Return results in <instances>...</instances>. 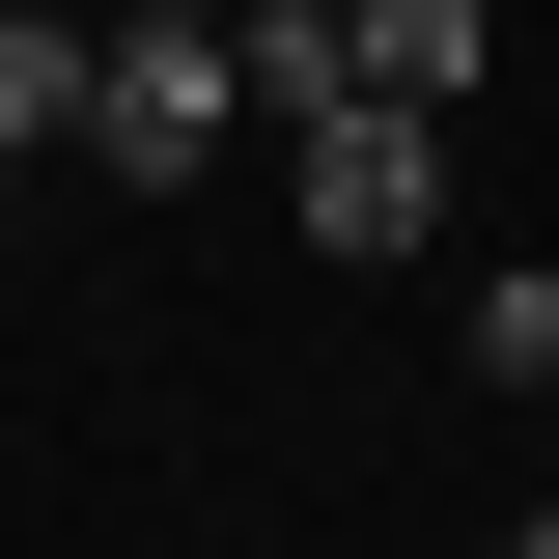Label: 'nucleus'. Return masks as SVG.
<instances>
[{
  "instance_id": "obj_5",
  "label": "nucleus",
  "mask_w": 559,
  "mask_h": 559,
  "mask_svg": "<svg viewBox=\"0 0 559 559\" xmlns=\"http://www.w3.org/2000/svg\"><path fill=\"white\" fill-rule=\"evenodd\" d=\"M476 392H559V280H476Z\"/></svg>"
},
{
  "instance_id": "obj_3",
  "label": "nucleus",
  "mask_w": 559,
  "mask_h": 559,
  "mask_svg": "<svg viewBox=\"0 0 559 559\" xmlns=\"http://www.w3.org/2000/svg\"><path fill=\"white\" fill-rule=\"evenodd\" d=\"M336 57H364V112H476L503 84V0H336Z\"/></svg>"
},
{
  "instance_id": "obj_8",
  "label": "nucleus",
  "mask_w": 559,
  "mask_h": 559,
  "mask_svg": "<svg viewBox=\"0 0 559 559\" xmlns=\"http://www.w3.org/2000/svg\"><path fill=\"white\" fill-rule=\"evenodd\" d=\"M0 224H28V168H0Z\"/></svg>"
},
{
  "instance_id": "obj_4",
  "label": "nucleus",
  "mask_w": 559,
  "mask_h": 559,
  "mask_svg": "<svg viewBox=\"0 0 559 559\" xmlns=\"http://www.w3.org/2000/svg\"><path fill=\"white\" fill-rule=\"evenodd\" d=\"M84 84H112V28H57V0H0V168H57Z\"/></svg>"
},
{
  "instance_id": "obj_7",
  "label": "nucleus",
  "mask_w": 559,
  "mask_h": 559,
  "mask_svg": "<svg viewBox=\"0 0 559 559\" xmlns=\"http://www.w3.org/2000/svg\"><path fill=\"white\" fill-rule=\"evenodd\" d=\"M503 559H559V503H532V532H503Z\"/></svg>"
},
{
  "instance_id": "obj_1",
  "label": "nucleus",
  "mask_w": 559,
  "mask_h": 559,
  "mask_svg": "<svg viewBox=\"0 0 559 559\" xmlns=\"http://www.w3.org/2000/svg\"><path fill=\"white\" fill-rule=\"evenodd\" d=\"M224 140H252V28H112V84H84V168H112V197H197Z\"/></svg>"
},
{
  "instance_id": "obj_2",
  "label": "nucleus",
  "mask_w": 559,
  "mask_h": 559,
  "mask_svg": "<svg viewBox=\"0 0 559 559\" xmlns=\"http://www.w3.org/2000/svg\"><path fill=\"white\" fill-rule=\"evenodd\" d=\"M280 224H308V252H419V224H448V112H308L280 140Z\"/></svg>"
},
{
  "instance_id": "obj_6",
  "label": "nucleus",
  "mask_w": 559,
  "mask_h": 559,
  "mask_svg": "<svg viewBox=\"0 0 559 559\" xmlns=\"http://www.w3.org/2000/svg\"><path fill=\"white\" fill-rule=\"evenodd\" d=\"M112 28H252V0H112Z\"/></svg>"
}]
</instances>
